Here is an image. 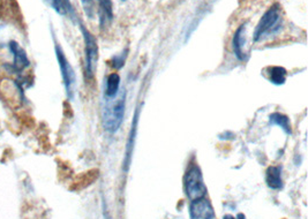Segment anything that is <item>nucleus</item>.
<instances>
[{
  "label": "nucleus",
  "mask_w": 308,
  "mask_h": 219,
  "mask_svg": "<svg viewBox=\"0 0 308 219\" xmlns=\"http://www.w3.org/2000/svg\"><path fill=\"white\" fill-rule=\"evenodd\" d=\"M10 50L13 53L14 61H13V67L15 71H22V69L27 68L29 66V59L24 52V50L19 47L18 43L11 42L10 43Z\"/></svg>",
  "instance_id": "nucleus-10"
},
{
  "label": "nucleus",
  "mask_w": 308,
  "mask_h": 219,
  "mask_svg": "<svg viewBox=\"0 0 308 219\" xmlns=\"http://www.w3.org/2000/svg\"><path fill=\"white\" fill-rule=\"evenodd\" d=\"M121 2H126V0H121Z\"/></svg>",
  "instance_id": "nucleus-19"
},
{
  "label": "nucleus",
  "mask_w": 308,
  "mask_h": 219,
  "mask_svg": "<svg viewBox=\"0 0 308 219\" xmlns=\"http://www.w3.org/2000/svg\"><path fill=\"white\" fill-rule=\"evenodd\" d=\"M98 18H100V27L102 30L111 26L113 21V4L112 0H97Z\"/></svg>",
  "instance_id": "nucleus-9"
},
{
  "label": "nucleus",
  "mask_w": 308,
  "mask_h": 219,
  "mask_svg": "<svg viewBox=\"0 0 308 219\" xmlns=\"http://www.w3.org/2000/svg\"><path fill=\"white\" fill-rule=\"evenodd\" d=\"M268 71H269V80L272 83L276 85H281L285 83L287 72L284 67H281V66H273V67H268Z\"/></svg>",
  "instance_id": "nucleus-13"
},
{
  "label": "nucleus",
  "mask_w": 308,
  "mask_h": 219,
  "mask_svg": "<svg viewBox=\"0 0 308 219\" xmlns=\"http://www.w3.org/2000/svg\"><path fill=\"white\" fill-rule=\"evenodd\" d=\"M139 117H140V107H138L135 111L133 121H132V127H130V132L128 135V140H127L126 144V150H125V158L124 163H122V170L125 172L128 171L132 163V156H133V149H134V143H135V136H137L138 132V123H139Z\"/></svg>",
  "instance_id": "nucleus-7"
},
{
  "label": "nucleus",
  "mask_w": 308,
  "mask_h": 219,
  "mask_svg": "<svg viewBox=\"0 0 308 219\" xmlns=\"http://www.w3.org/2000/svg\"><path fill=\"white\" fill-rule=\"evenodd\" d=\"M126 109V93L120 96V98L109 107H106L104 111V117H103V126L108 133H116L120 128L122 120L125 117Z\"/></svg>",
  "instance_id": "nucleus-3"
},
{
  "label": "nucleus",
  "mask_w": 308,
  "mask_h": 219,
  "mask_svg": "<svg viewBox=\"0 0 308 219\" xmlns=\"http://www.w3.org/2000/svg\"><path fill=\"white\" fill-rule=\"evenodd\" d=\"M119 86H120V76L118 73L110 74L106 78V89H105V96L109 98H112L118 94Z\"/></svg>",
  "instance_id": "nucleus-14"
},
{
  "label": "nucleus",
  "mask_w": 308,
  "mask_h": 219,
  "mask_svg": "<svg viewBox=\"0 0 308 219\" xmlns=\"http://www.w3.org/2000/svg\"><path fill=\"white\" fill-rule=\"evenodd\" d=\"M266 183L269 188L272 189H282L283 188V179H282V166H269L266 172Z\"/></svg>",
  "instance_id": "nucleus-11"
},
{
  "label": "nucleus",
  "mask_w": 308,
  "mask_h": 219,
  "mask_svg": "<svg viewBox=\"0 0 308 219\" xmlns=\"http://www.w3.org/2000/svg\"><path fill=\"white\" fill-rule=\"evenodd\" d=\"M127 53H128V49H126L125 51H122L120 55H116L112 58V61H111V64H112V67L116 69H120L122 66L125 65L126 58H127Z\"/></svg>",
  "instance_id": "nucleus-15"
},
{
  "label": "nucleus",
  "mask_w": 308,
  "mask_h": 219,
  "mask_svg": "<svg viewBox=\"0 0 308 219\" xmlns=\"http://www.w3.org/2000/svg\"><path fill=\"white\" fill-rule=\"evenodd\" d=\"M269 122H270V125H276L278 127H281L286 134L290 135L291 133H292V129H291L290 118L285 114L279 113V112L272 113L269 115Z\"/></svg>",
  "instance_id": "nucleus-12"
},
{
  "label": "nucleus",
  "mask_w": 308,
  "mask_h": 219,
  "mask_svg": "<svg viewBox=\"0 0 308 219\" xmlns=\"http://www.w3.org/2000/svg\"><path fill=\"white\" fill-rule=\"evenodd\" d=\"M282 18V7L279 4H274V5L269 8L266 13L262 15V18L258 21L257 26L254 31L253 39L254 42H258L263 37L269 34L270 31L276 30L278 28L277 26L281 22Z\"/></svg>",
  "instance_id": "nucleus-4"
},
{
  "label": "nucleus",
  "mask_w": 308,
  "mask_h": 219,
  "mask_svg": "<svg viewBox=\"0 0 308 219\" xmlns=\"http://www.w3.org/2000/svg\"><path fill=\"white\" fill-rule=\"evenodd\" d=\"M51 2H52V6L56 10L57 13L66 14V10H65L63 0H51Z\"/></svg>",
  "instance_id": "nucleus-17"
},
{
  "label": "nucleus",
  "mask_w": 308,
  "mask_h": 219,
  "mask_svg": "<svg viewBox=\"0 0 308 219\" xmlns=\"http://www.w3.org/2000/svg\"><path fill=\"white\" fill-rule=\"evenodd\" d=\"M215 210H213L210 201L205 197L199 198L191 202L190 217L191 219H215Z\"/></svg>",
  "instance_id": "nucleus-6"
},
{
  "label": "nucleus",
  "mask_w": 308,
  "mask_h": 219,
  "mask_svg": "<svg viewBox=\"0 0 308 219\" xmlns=\"http://www.w3.org/2000/svg\"><path fill=\"white\" fill-rule=\"evenodd\" d=\"M184 188L186 196L191 202L202 198L207 194L203 176L196 164L191 165L184 178Z\"/></svg>",
  "instance_id": "nucleus-1"
},
{
  "label": "nucleus",
  "mask_w": 308,
  "mask_h": 219,
  "mask_svg": "<svg viewBox=\"0 0 308 219\" xmlns=\"http://www.w3.org/2000/svg\"><path fill=\"white\" fill-rule=\"evenodd\" d=\"M82 6H83V10L85 12L90 19L94 18V14H95V3L96 0H81Z\"/></svg>",
  "instance_id": "nucleus-16"
},
{
  "label": "nucleus",
  "mask_w": 308,
  "mask_h": 219,
  "mask_svg": "<svg viewBox=\"0 0 308 219\" xmlns=\"http://www.w3.org/2000/svg\"><path fill=\"white\" fill-rule=\"evenodd\" d=\"M56 56L57 60H58L61 76H63V81L65 84V89H66L67 96L68 98H73L74 96V85H75V73H74V69L69 64V61L67 60L66 56L61 49L60 45L58 43H56Z\"/></svg>",
  "instance_id": "nucleus-5"
},
{
  "label": "nucleus",
  "mask_w": 308,
  "mask_h": 219,
  "mask_svg": "<svg viewBox=\"0 0 308 219\" xmlns=\"http://www.w3.org/2000/svg\"><path fill=\"white\" fill-rule=\"evenodd\" d=\"M246 26H247V23H242L241 26L238 27L232 38L233 53L240 61L246 60V53L244 51L246 44V29H247Z\"/></svg>",
  "instance_id": "nucleus-8"
},
{
  "label": "nucleus",
  "mask_w": 308,
  "mask_h": 219,
  "mask_svg": "<svg viewBox=\"0 0 308 219\" xmlns=\"http://www.w3.org/2000/svg\"><path fill=\"white\" fill-rule=\"evenodd\" d=\"M80 29L82 31L84 40V72L85 77L88 80H93L95 76L98 63V45L97 39L83 24L80 23Z\"/></svg>",
  "instance_id": "nucleus-2"
},
{
  "label": "nucleus",
  "mask_w": 308,
  "mask_h": 219,
  "mask_svg": "<svg viewBox=\"0 0 308 219\" xmlns=\"http://www.w3.org/2000/svg\"><path fill=\"white\" fill-rule=\"evenodd\" d=\"M223 219H246V217H245L244 213H239L237 217L232 216V214H225Z\"/></svg>",
  "instance_id": "nucleus-18"
}]
</instances>
